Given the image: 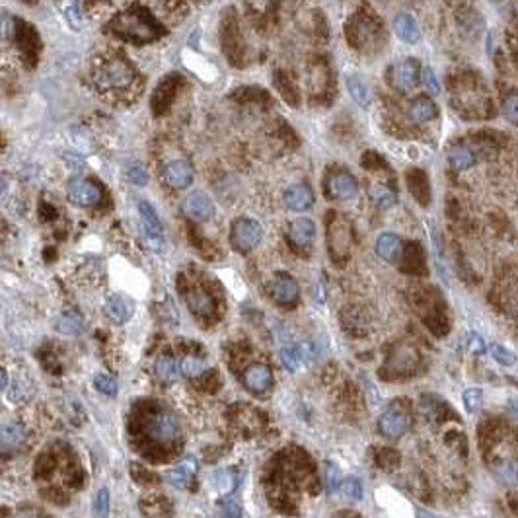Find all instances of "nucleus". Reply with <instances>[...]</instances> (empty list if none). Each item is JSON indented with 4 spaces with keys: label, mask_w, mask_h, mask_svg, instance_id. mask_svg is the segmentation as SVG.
<instances>
[{
    "label": "nucleus",
    "mask_w": 518,
    "mask_h": 518,
    "mask_svg": "<svg viewBox=\"0 0 518 518\" xmlns=\"http://www.w3.org/2000/svg\"><path fill=\"white\" fill-rule=\"evenodd\" d=\"M417 518H438V517L433 515L431 510H423V508H419V510H417Z\"/></svg>",
    "instance_id": "obj_53"
},
{
    "label": "nucleus",
    "mask_w": 518,
    "mask_h": 518,
    "mask_svg": "<svg viewBox=\"0 0 518 518\" xmlns=\"http://www.w3.org/2000/svg\"><path fill=\"white\" fill-rule=\"evenodd\" d=\"M138 214H140V222H142V230L147 236L148 246L156 254H162L166 243H164V236H162V222H160L154 207L148 201H138Z\"/></svg>",
    "instance_id": "obj_9"
},
{
    "label": "nucleus",
    "mask_w": 518,
    "mask_h": 518,
    "mask_svg": "<svg viewBox=\"0 0 518 518\" xmlns=\"http://www.w3.org/2000/svg\"><path fill=\"white\" fill-rule=\"evenodd\" d=\"M283 199H285V205L290 211L304 212L308 209H312V205H314V193L304 183H296V185H290L285 191Z\"/></svg>",
    "instance_id": "obj_20"
},
{
    "label": "nucleus",
    "mask_w": 518,
    "mask_h": 518,
    "mask_svg": "<svg viewBox=\"0 0 518 518\" xmlns=\"http://www.w3.org/2000/svg\"><path fill=\"white\" fill-rule=\"evenodd\" d=\"M510 505H512V510L518 515V499H512V503H510Z\"/></svg>",
    "instance_id": "obj_56"
},
{
    "label": "nucleus",
    "mask_w": 518,
    "mask_h": 518,
    "mask_svg": "<svg viewBox=\"0 0 518 518\" xmlns=\"http://www.w3.org/2000/svg\"><path fill=\"white\" fill-rule=\"evenodd\" d=\"M197 474V462L193 458H185L181 460L180 464L174 465L168 472V481L172 485H176L178 489H185L191 485L193 477Z\"/></svg>",
    "instance_id": "obj_27"
},
{
    "label": "nucleus",
    "mask_w": 518,
    "mask_h": 518,
    "mask_svg": "<svg viewBox=\"0 0 518 518\" xmlns=\"http://www.w3.org/2000/svg\"><path fill=\"white\" fill-rule=\"evenodd\" d=\"M24 2H35V0H24Z\"/></svg>",
    "instance_id": "obj_58"
},
{
    "label": "nucleus",
    "mask_w": 518,
    "mask_h": 518,
    "mask_svg": "<svg viewBox=\"0 0 518 518\" xmlns=\"http://www.w3.org/2000/svg\"><path fill=\"white\" fill-rule=\"evenodd\" d=\"M94 386L95 390L106 394V396H115L117 394V382L109 374H98L94 378Z\"/></svg>",
    "instance_id": "obj_42"
},
{
    "label": "nucleus",
    "mask_w": 518,
    "mask_h": 518,
    "mask_svg": "<svg viewBox=\"0 0 518 518\" xmlns=\"http://www.w3.org/2000/svg\"><path fill=\"white\" fill-rule=\"evenodd\" d=\"M382 35V24L370 14H357L351 18L345 26V37L349 39L351 47L367 51L370 47H376Z\"/></svg>",
    "instance_id": "obj_3"
},
{
    "label": "nucleus",
    "mask_w": 518,
    "mask_h": 518,
    "mask_svg": "<svg viewBox=\"0 0 518 518\" xmlns=\"http://www.w3.org/2000/svg\"><path fill=\"white\" fill-rule=\"evenodd\" d=\"M261 238H263V228L254 219H246V216L236 219L230 226V243L240 254H250L259 246Z\"/></svg>",
    "instance_id": "obj_4"
},
{
    "label": "nucleus",
    "mask_w": 518,
    "mask_h": 518,
    "mask_svg": "<svg viewBox=\"0 0 518 518\" xmlns=\"http://www.w3.org/2000/svg\"><path fill=\"white\" fill-rule=\"evenodd\" d=\"M147 433L156 443L172 444L181 436V427L178 417L169 411H158L152 415L147 423Z\"/></svg>",
    "instance_id": "obj_5"
},
{
    "label": "nucleus",
    "mask_w": 518,
    "mask_h": 518,
    "mask_svg": "<svg viewBox=\"0 0 518 518\" xmlns=\"http://www.w3.org/2000/svg\"><path fill=\"white\" fill-rule=\"evenodd\" d=\"M405 180H407V189L415 197V201L423 205V207L429 205V201H431V185H429V176L425 174L423 169H409Z\"/></svg>",
    "instance_id": "obj_21"
},
{
    "label": "nucleus",
    "mask_w": 518,
    "mask_h": 518,
    "mask_svg": "<svg viewBox=\"0 0 518 518\" xmlns=\"http://www.w3.org/2000/svg\"><path fill=\"white\" fill-rule=\"evenodd\" d=\"M41 214H49V221H51V219H55V216H57V211H55V209L51 207V205H49V203H43Z\"/></svg>",
    "instance_id": "obj_51"
},
{
    "label": "nucleus",
    "mask_w": 518,
    "mask_h": 518,
    "mask_svg": "<svg viewBox=\"0 0 518 518\" xmlns=\"http://www.w3.org/2000/svg\"><path fill=\"white\" fill-rule=\"evenodd\" d=\"M242 380L246 390L252 391L255 396H261L273 386V372L263 362H255V364L246 369Z\"/></svg>",
    "instance_id": "obj_13"
},
{
    "label": "nucleus",
    "mask_w": 518,
    "mask_h": 518,
    "mask_svg": "<svg viewBox=\"0 0 518 518\" xmlns=\"http://www.w3.org/2000/svg\"><path fill=\"white\" fill-rule=\"evenodd\" d=\"M376 254L380 255L384 261L388 263H398L402 259L403 242L398 234L384 232L376 240Z\"/></svg>",
    "instance_id": "obj_22"
},
{
    "label": "nucleus",
    "mask_w": 518,
    "mask_h": 518,
    "mask_svg": "<svg viewBox=\"0 0 518 518\" xmlns=\"http://www.w3.org/2000/svg\"><path fill=\"white\" fill-rule=\"evenodd\" d=\"M510 407H512V413L518 417V400H510Z\"/></svg>",
    "instance_id": "obj_55"
},
{
    "label": "nucleus",
    "mask_w": 518,
    "mask_h": 518,
    "mask_svg": "<svg viewBox=\"0 0 518 518\" xmlns=\"http://www.w3.org/2000/svg\"><path fill=\"white\" fill-rule=\"evenodd\" d=\"M411 423L409 411L402 407L400 403L391 405L388 411L382 413V417L378 419V431H380L386 438H402L403 434L407 433Z\"/></svg>",
    "instance_id": "obj_8"
},
{
    "label": "nucleus",
    "mask_w": 518,
    "mask_h": 518,
    "mask_svg": "<svg viewBox=\"0 0 518 518\" xmlns=\"http://www.w3.org/2000/svg\"><path fill=\"white\" fill-rule=\"evenodd\" d=\"M94 82L102 92H127L137 82V73L125 57H107L95 64Z\"/></svg>",
    "instance_id": "obj_2"
},
{
    "label": "nucleus",
    "mask_w": 518,
    "mask_h": 518,
    "mask_svg": "<svg viewBox=\"0 0 518 518\" xmlns=\"http://www.w3.org/2000/svg\"><path fill=\"white\" fill-rule=\"evenodd\" d=\"M347 90H349L351 98L362 107H369L370 102H372V94H370V88L367 82H362L359 76L351 74L347 76Z\"/></svg>",
    "instance_id": "obj_33"
},
{
    "label": "nucleus",
    "mask_w": 518,
    "mask_h": 518,
    "mask_svg": "<svg viewBox=\"0 0 518 518\" xmlns=\"http://www.w3.org/2000/svg\"><path fill=\"white\" fill-rule=\"evenodd\" d=\"M94 512L98 515V518H107V515H109V491H107V487H102L95 493Z\"/></svg>",
    "instance_id": "obj_40"
},
{
    "label": "nucleus",
    "mask_w": 518,
    "mask_h": 518,
    "mask_svg": "<svg viewBox=\"0 0 518 518\" xmlns=\"http://www.w3.org/2000/svg\"><path fill=\"white\" fill-rule=\"evenodd\" d=\"M403 259V269L409 271V273H421L425 267V255L421 246L417 242L409 243L402 254Z\"/></svg>",
    "instance_id": "obj_32"
},
{
    "label": "nucleus",
    "mask_w": 518,
    "mask_h": 518,
    "mask_svg": "<svg viewBox=\"0 0 518 518\" xmlns=\"http://www.w3.org/2000/svg\"><path fill=\"white\" fill-rule=\"evenodd\" d=\"M183 212L191 221L207 222L214 216V203L205 191H191L183 201Z\"/></svg>",
    "instance_id": "obj_12"
},
{
    "label": "nucleus",
    "mask_w": 518,
    "mask_h": 518,
    "mask_svg": "<svg viewBox=\"0 0 518 518\" xmlns=\"http://www.w3.org/2000/svg\"><path fill=\"white\" fill-rule=\"evenodd\" d=\"M464 405L468 411H479L483 405V394L479 388H470L464 391Z\"/></svg>",
    "instance_id": "obj_41"
},
{
    "label": "nucleus",
    "mask_w": 518,
    "mask_h": 518,
    "mask_svg": "<svg viewBox=\"0 0 518 518\" xmlns=\"http://www.w3.org/2000/svg\"><path fill=\"white\" fill-rule=\"evenodd\" d=\"M26 443V429L20 423H8L0 429V452L12 454Z\"/></svg>",
    "instance_id": "obj_24"
},
{
    "label": "nucleus",
    "mask_w": 518,
    "mask_h": 518,
    "mask_svg": "<svg viewBox=\"0 0 518 518\" xmlns=\"http://www.w3.org/2000/svg\"><path fill=\"white\" fill-rule=\"evenodd\" d=\"M326 489H328V493H335L339 487H341V474H339V468L333 464L326 465Z\"/></svg>",
    "instance_id": "obj_45"
},
{
    "label": "nucleus",
    "mask_w": 518,
    "mask_h": 518,
    "mask_svg": "<svg viewBox=\"0 0 518 518\" xmlns=\"http://www.w3.org/2000/svg\"><path fill=\"white\" fill-rule=\"evenodd\" d=\"M180 370L183 376L187 378H199L207 372V362L201 359V357H195V355H185L180 362Z\"/></svg>",
    "instance_id": "obj_34"
},
{
    "label": "nucleus",
    "mask_w": 518,
    "mask_h": 518,
    "mask_svg": "<svg viewBox=\"0 0 518 518\" xmlns=\"http://www.w3.org/2000/svg\"><path fill=\"white\" fill-rule=\"evenodd\" d=\"M419 367V353L413 349L411 345H400L391 351V355L386 360L382 374L386 376H411Z\"/></svg>",
    "instance_id": "obj_6"
},
{
    "label": "nucleus",
    "mask_w": 518,
    "mask_h": 518,
    "mask_svg": "<svg viewBox=\"0 0 518 518\" xmlns=\"http://www.w3.org/2000/svg\"><path fill=\"white\" fill-rule=\"evenodd\" d=\"M489 353L493 355V359L497 360V362H501V364H505V367H512V364H515V355H512L507 347L499 345V343L489 345Z\"/></svg>",
    "instance_id": "obj_43"
},
{
    "label": "nucleus",
    "mask_w": 518,
    "mask_h": 518,
    "mask_svg": "<svg viewBox=\"0 0 518 518\" xmlns=\"http://www.w3.org/2000/svg\"><path fill=\"white\" fill-rule=\"evenodd\" d=\"M503 113L512 125H518V94H508L503 102Z\"/></svg>",
    "instance_id": "obj_44"
},
{
    "label": "nucleus",
    "mask_w": 518,
    "mask_h": 518,
    "mask_svg": "<svg viewBox=\"0 0 518 518\" xmlns=\"http://www.w3.org/2000/svg\"><path fill=\"white\" fill-rule=\"evenodd\" d=\"M376 464L384 468V470H394L400 464V454L391 448H382L380 452L376 454Z\"/></svg>",
    "instance_id": "obj_39"
},
{
    "label": "nucleus",
    "mask_w": 518,
    "mask_h": 518,
    "mask_svg": "<svg viewBox=\"0 0 518 518\" xmlns=\"http://www.w3.org/2000/svg\"><path fill=\"white\" fill-rule=\"evenodd\" d=\"M180 84L181 78L178 74H168L156 86V90L152 94V111H154V115H162L164 111H168L169 104L174 102V98H176L178 90H180Z\"/></svg>",
    "instance_id": "obj_14"
},
{
    "label": "nucleus",
    "mask_w": 518,
    "mask_h": 518,
    "mask_svg": "<svg viewBox=\"0 0 518 518\" xmlns=\"http://www.w3.org/2000/svg\"><path fill=\"white\" fill-rule=\"evenodd\" d=\"M185 300H187V306H189L191 312L197 317H209L216 310L214 298L205 288H191V290H187Z\"/></svg>",
    "instance_id": "obj_23"
},
{
    "label": "nucleus",
    "mask_w": 518,
    "mask_h": 518,
    "mask_svg": "<svg viewBox=\"0 0 518 518\" xmlns=\"http://www.w3.org/2000/svg\"><path fill=\"white\" fill-rule=\"evenodd\" d=\"M66 193H68V201L78 207H86V209L98 207L104 201V189L95 181L86 180V178H76L71 181Z\"/></svg>",
    "instance_id": "obj_7"
},
{
    "label": "nucleus",
    "mask_w": 518,
    "mask_h": 518,
    "mask_svg": "<svg viewBox=\"0 0 518 518\" xmlns=\"http://www.w3.org/2000/svg\"><path fill=\"white\" fill-rule=\"evenodd\" d=\"M351 248V232L349 224L341 219L329 224V254L345 255Z\"/></svg>",
    "instance_id": "obj_18"
},
{
    "label": "nucleus",
    "mask_w": 518,
    "mask_h": 518,
    "mask_svg": "<svg viewBox=\"0 0 518 518\" xmlns=\"http://www.w3.org/2000/svg\"><path fill=\"white\" fill-rule=\"evenodd\" d=\"M470 351H472V353H476V355H479V353H483V351H485V343H483V339L479 337V335H476V333H472V339H470Z\"/></svg>",
    "instance_id": "obj_49"
},
{
    "label": "nucleus",
    "mask_w": 518,
    "mask_h": 518,
    "mask_svg": "<svg viewBox=\"0 0 518 518\" xmlns=\"http://www.w3.org/2000/svg\"><path fill=\"white\" fill-rule=\"evenodd\" d=\"M394 32L396 35L402 39V41L409 43V45H415L421 39V32H419V26L413 18L411 14H398L396 20H394Z\"/></svg>",
    "instance_id": "obj_26"
},
{
    "label": "nucleus",
    "mask_w": 518,
    "mask_h": 518,
    "mask_svg": "<svg viewBox=\"0 0 518 518\" xmlns=\"http://www.w3.org/2000/svg\"><path fill=\"white\" fill-rule=\"evenodd\" d=\"M107 30L115 33L123 41L142 45L158 39L164 33L162 26L154 20V16L142 6H131L127 10L119 12L113 20L107 24Z\"/></svg>",
    "instance_id": "obj_1"
},
{
    "label": "nucleus",
    "mask_w": 518,
    "mask_h": 518,
    "mask_svg": "<svg viewBox=\"0 0 518 518\" xmlns=\"http://www.w3.org/2000/svg\"><path fill=\"white\" fill-rule=\"evenodd\" d=\"M316 238V224L310 219H296L288 226V240L295 248H310Z\"/></svg>",
    "instance_id": "obj_19"
},
{
    "label": "nucleus",
    "mask_w": 518,
    "mask_h": 518,
    "mask_svg": "<svg viewBox=\"0 0 518 518\" xmlns=\"http://www.w3.org/2000/svg\"><path fill=\"white\" fill-rule=\"evenodd\" d=\"M162 178L174 189H185L193 183L195 172L191 168L189 162L185 160H172L162 169Z\"/></svg>",
    "instance_id": "obj_15"
},
{
    "label": "nucleus",
    "mask_w": 518,
    "mask_h": 518,
    "mask_svg": "<svg viewBox=\"0 0 518 518\" xmlns=\"http://www.w3.org/2000/svg\"><path fill=\"white\" fill-rule=\"evenodd\" d=\"M269 295L277 304L293 306L300 296V290H298V283L290 275H277L269 285Z\"/></svg>",
    "instance_id": "obj_16"
},
{
    "label": "nucleus",
    "mask_w": 518,
    "mask_h": 518,
    "mask_svg": "<svg viewBox=\"0 0 518 518\" xmlns=\"http://www.w3.org/2000/svg\"><path fill=\"white\" fill-rule=\"evenodd\" d=\"M312 357H314V349L310 345H286L281 349V360L285 369L290 372H296L304 360Z\"/></svg>",
    "instance_id": "obj_28"
},
{
    "label": "nucleus",
    "mask_w": 518,
    "mask_h": 518,
    "mask_svg": "<svg viewBox=\"0 0 518 518\" xmlns=\"http://www.w3.org/2000/svg\"><path fill=\"white\" fill-rule=\"evenodd\" d=\"M226 517H228V518H240V508H238V505H234V503H228V505H226Z\"/></svg>",
    "instance_id": "obj_50"
},
{
    "label": "nucleus",
    "mask_w": 518,
    "mask_h": 518,
    "mask_svg": "<svg viewBox=\"0 0 518 518\" xmlns=\"http://www.w3.org/2000/svg\"><path fill=\"white\" fill-rule=\"evenodd\" d=\"M495 476L499 481H503L505 485H517L518 483V462L512 460H505L495 468Z\"/></svg>",
    "instance_id": "obj_35"
},
{
    "label": "nucleus",
    "mask_w": 518,
    "mask_h": 518,
    "mask_svg": "<svg viewBox=\"0 0 518 518\" xmlns=\"http://www.w3.org/2000/svg\"><path fill=\"white\" fill-rule=\"evenodd\" d=\"M476 150L474 147L465 145V142H458V145H452L448 148V162L452 169H458V172H465L470 169L474 164H476Z\"/></svg>",
    "instance_id": "obj_25"
},
{
    "label": "nucleus",
    "mask_w": 518,
    "mask_h": 518,
    "mask_svg": "<svg viewBox=\"0 0 518 518\" xmlns=\"http://www.w3.org/2000/svg\"><path fill=\"white\" fill-rule=\"evenodd\" d=\"M6 185H8V183H6V178H4V176H0V195L6 191Z\"/></svg>",
    "instance_id": "obj_54"
},
{
    "label": "nucleus",
    "mask_w": 518,
    "mask_h": 518,
    "mask_svg": "<svg viewBox=\"0 0 518 518\" xmlns=\"http://www.w3.org/2000/svg\"><path fill=\"white\" fill-rule=\"evenodd\" d=\"M409 117L417 123H429L438 117V107L431 98L419 95V98L411 100V104H409Z\"/></svg>",
    "instance_id": "obj_29"
},
{
    "label": "nucleus",
    "mask_w": 518,
    "mask_h": 518,
    "mask_svg": "<svg viewBox=\"0 0 518 518\" xmlns=\"http://www.w3.org/2000/svg\"><path fill=\"white\" fill-rule=\"evenodd\" d=\"M6 384H8V374H6V370L0 369V391L6 388Z\"/></svg>",
    "instance_id": "obj_52"
},
{
    "label": "nucleus",
    "mask_w": 518,
    "mask_h": 518,
    "mask_svg": "<svg viewBox=\"0 0 518 518\" xmlns=\"http://www.w3.org/2000/svg\"><path fill=\"white\" fill-rule=\"evenodd\" d=\"M64 18L68 21V26L74 30H82L86 26V16L82 12V6L78 2H73L64 8Z\"/></svg>",
    "instance_id": "obj_38"
},
{
    "label": "nucleus",
    "mask_w": 518,
    "mask_h": 518,
    "mask_svg": "<svg viewBox=\"0 0 518 518\" xmlns=\"http://www.w3.org/2000/svg\"><path fill=\"white\" fill-rule=\"evenodd\" d=\"M370 195H372V201L376 203L380 209H390V207L396 205V195L388 187H384V185H372L370 187Z\"/></svg>",
    "instance_id": "obj_37"
},
{
    "label": "nucleus",
    "mask_w": 518,
    "mask_h": 518,
    "mask_svg": "<svg viewBox=\"0 0 518 518\" xmlns=\"http://www.w3.org/2000/svg\"><path fill=\"white\" fill-rule=\"evenodd\" d=\"M275 86L279 88L281 95L285 98L290 106H296V104H298V90H296L295 82L290 80V76H286V74H277Z\"/></svg>",
    "instance_id": "obj_36"
},
{
    "label": "nucleus",
    "mask_w": 518,
    "mask_h": 518,
    "mask_svg": "<svg viewBox=\"0 0 518 518\" xmlns=\"http://www.w3.org/2000/svg\"><path fill=\"white\" fill-rule=\"evenodd\" d=\"M133 312H135L133 302L123 295L109 296L106 300V304H104V314L107 316V320H111L117 326L127 324L131 316H133Z\"/></svg>",
    "instance_id": "obj_17"
},
{
    "label": "nucleus",
    "mask_w": 518,
    "mask_h": 518,
    "mask_svg": "<svg viewBox=\"0 0 518 518\" xmlns=\"http://www.w3.org/2000/svg\"><path fill=\"white\" fill-rule=\"evenodd\" d=\"M421 82H423L425 90L429 92V94H441V82H438V78H436V74H434L433 68H423L421 71Z\"/></svg>",
    "instance_id": "obj_46"
},
{
    "label": "nucleus",
    "mask_w": 518,
    "mask_h": 518,
    "mask_svg": "<svg viewBox=\"0 0 518 518\" xmlns=\"http://www.w3.org/2000/svg\"><path fill=\"white\" fill-rule=\"evenodd\" d=\"M55 328L63 335H78L84 331V317L78 310H64L61 316L57 317Z\"/></svg>",
    "instance_id": "obj_30"
},
{
    "label": "nucleus",
    "mask_w": 518,
    "mask_h": 518,
    "mask_svg": "<svg viewBox=\"0 0 518 518\" xmlns=\"http://www.w3.org/2000/svg\"><path fill=\"white\" fill-rule=\"evenodd\" d=\"M328 195L337 201H353L359 195V181L349 172H335L328 180Z\"/></svg>",
    "instance_id": "obj_11"
},
{
    "label": "nucleus",
    "mask_w": 518,
    "mask_h": 518,
    "mask_svg": "<svg viewBox=\"0 0 518 518\" xmlns=\"http://www.w3.org/2000/svg\"><path fill=\"white\" fill-rule=\"evenodd\" d=\"M421 71L423 66L417 63V59H403L391 68V82L398 90L409 92L421 82Z\"/></svg>",
    "instance_id": "obj_10"
},
{
    "label": "nucleus",
    "mask_w": 518,
    "mask_h": 518,
    "mask_svg": "<svg viewBox=\"0 0 518 518\" xmlns=\"http://www.w3.org/2000/svg\"><path fill=\"white\" fill-rule=\"evenodd\" d=\"M154 372L158 376L160 382L164 384H174L180 376V362L176 360V357L172 355H162L158 360H156V367H154Z\"/></svg>",
    "instance_id": "obj_31"
},
{
    "label": "nucleus",
    "mask_w": 518,
    "mask_h": 518,
    "mask_svg": "<svg viewBox=\"0 0 518 518\" xmlns=\"http://www.w3.org/2000/svg\"><path fill=\"white\" fill-rule=\"evenodd\" d=\"M127 178L133 185H138V187H142V185H147L148 183L147 169L142 168L140 164H131V166H129Z\"/></svg>",
    "instance_id": "obj_47"
},
{
    "label": "nucleus",
    "mask_w": 518,
    "mask_h": 518,
    "mask_svg": "<svg viewBox=\"0 0 518 518\" xmlns=\"http://www.w3.org/2000/svg\"><path fill=\"white\" fill-rule=\"evenodd\" d=\"M16 518H33V517H32V512H20Z\"/></svg>",
    "instance_id": "obj_57"
},
{
    "label": "nucleus",
    "mask_w": 518,
    "mask_h": 518,
    "mask_svg": "<svg viewBox=\"0 0 518 518\" xmlns=\"http://www.w3.org/2000/svg\"><path fill=\"white\" fill-rule=\"evenodd\" d=\"M341 487H343V493L349 499H355V501L362 499V483H360L357 477H347V479L341 483Z\"/></svg>",
    "instance_id": "obj_48"
}]
</instances>
